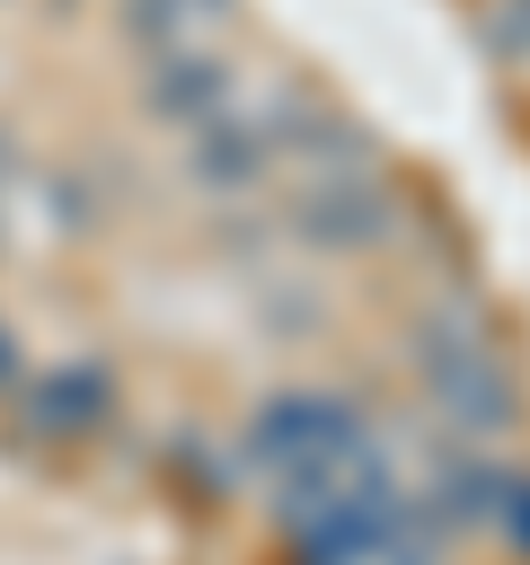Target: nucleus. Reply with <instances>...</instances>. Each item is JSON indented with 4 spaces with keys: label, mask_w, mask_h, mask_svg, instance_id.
I'll return each mask as SVG.
<instances>
[]
</instances>
